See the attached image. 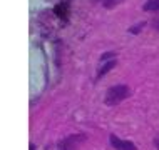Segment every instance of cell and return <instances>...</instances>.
I'll list each match as a JSON object with an SVG mask.
<instances>
[{
	"label": "cell",
	"mask_w": 159,
	"mask_h": 150,
	"mask_svg": "<svg viewBox=\"0 0 159 150\" xmlns=\"http://www.w3.org/2000/svg\"><path fill=\"white\" fill-rule=\"evenodd\" d=\"M109 142H111V145H112L116 150H137V147L132 142L122 140V139H119V137H116V135L109 137Z\"/></svg>",
	"instance_id": "obj_3"
},
{
	"label": "cell",
	"mask_w": 159,
	"mask_h": 150,
	"mask_svg": "<svg viewBox=\"0 0 159 150\" xmlns=\"http://www.w3.org/2000/svg\"><path fill=\"white\" fill-rule=\"evenodd\" d=\"M152 27L156 28V30H159V17H156V19L152 20Z\"/></svg>",
	"instance_id": "obj_9"
},
{
	"label": "cell",
	"mask_w": 159,
	"mask_h": 150,
	"mask_svg": "<svg viewBox=\"0 0 159 150\" xmlns=\"http://www.w3.org/2000/svg\"><path fill=\"white\" fill-rule=\"evenodd\" d=\"M143 8H144V12H157L159 10V0H148Z\"/></svg>",
	"instance_id": "obj_5"
},
{
	"label": "cell",
	"mask_w": 159,
	"mask_h": 150,
	"mask_svg": "<svg viewBox=\"0 0 159 150\" xmlns=\"http://www.w3.org/2000/svg\"><path fill=\"white\" fill-rule=\"evenodd\" d=\"M144 27H146V22H139L137 25H134V27H131V28H129V33H134V35H136V33H139V32H141V30H143Z\"/></svg>",
	"instance_id": "obj_7"
},
{
	"label": "cell",
	"mask_w": 159,
	"mask_h": 150,
	"mask_svg": "<svg viewBox=\"0 0 159 150\" xmlns=\"http://www.w3.org/2000/svg\"><path fill=\"white\" fill-rule=\"evenodd\" d=\"M116 57V54L114 52H106V54H102L101 55V62H107V60H112Z\"/></svg>",
	"instance_id": "obj_8"
},
{
	"label": "cell",
	"mask_w": 159,
	"mask_h": 150,
	"mask_svg": "<svg viewBox=\"0 0 159 150\" xmlns=\"http://www.w3.org/2000/svg\"><path fill=\"white\" fill-rule=\"evenodd\" d=\"M154 145H156V148L159 150V137H156V140H154Z\"/></svg>",
	"instance_id": "obj_10"
},
{
	"label": "cell",
	"mask_w": 159,
	"mask_h": 150,
	"mask_svg": "<svg viewBox=\"0 0 159 150\" xmlns=\"http://www.w3.org/2000/svg\"><path fill=\"white\" fill-rule=\"evenodd\" d=\"M116 63H117V60H116V58L109 60V62H106L104 65L99 68V72H97V79H101V77H102V75H106L107 72L111 70V68H114V67H116Z\"/></svg>",
	"instance_id": "obj_4"
},
{
	"label": "cell",
	"mask_w": 159,
	"mask_h": 150,
	"mask_svg": "<svg viewBox=\"0 0 159 150\" xmlns=\"http://www.w3.org/2000/svg\"><path fill=\"white\" fill-rule=\"evenodd\" d=\"M129 95H131V88L124 84H117V85H112V87L107 88L104 102L107 105L114 107V105H119L121 102H124Z\"/></svg>",
	"instance_id": "obj_1"
},
{
	"label": "cell",
	"mask_w": 159,
	"mask_h": 150,
	"mask_svg": "<svg viewBox=\"0 0 159 150\" xmlns=\"http://www.w3.org/2000/svg\"><path fill=\"white\" fill-rule=\"evenodd\" d=\"M85 137L82 134H77V135H69L66 139L59 140L57 144V150H77L79 147V144L84 142Z\"/></svg>",
	"instance_id": "obj_2"
},
{
	"label": "cell",
	"mask_w": 159,
	"mask_h": 150,
	"mask_svg": "<svg viewBox=\"0 0 159 150\" xmlns=\"http://www.w3.org/2000/svg\"><path fill=\"white\" fill-rule=\"evenodd\" d=\"M124 0H102V5H104L106 8H114L117 7L119 3H122Z\"/></svg>",
	"instance_id": "obj_6"
}]
</instances>
